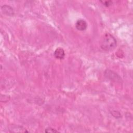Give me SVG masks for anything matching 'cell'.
<instances>
[{
	"label": "cell",
	"instance_id": "6da1fadb",
	"mask_svg": "<svg viewBox=\"0 0 133 133\" xmlns=\"http://www.w3.org/2000/svg\"><path fill=\"white\" fill-rule=\"evenodd\" d=\"M117 41L115 38L110 33H106L100 44L101 48L104 51H110L113 50L116 47Z\"/></svg>",
	"mask_w": 133,
	"mask_h": 133
},
{
	"label": "cell",
	"instance_id": "7a4b0ae2",
	"mask_svg": "<svg viewBox=\"0 0 133 133\" xmlns=\"http://www.w3.org/2000/svg\"><path fill=\"white\" fill-rule=\"evenodd\" d=\"M76 29L79 31H83L86 30L87 28V23L84 19H79L77 20L75 23Z\"/></svg>",
	"mask_w": 133,
	"mask_h": 133
},
{
	"label": "cell",
	"instance_id": "3957f363",
	"mask_svg": "<svg viewBox=\"0 0 133 133\" xmlns=\"http://www.w3.org/2000/svg\"><path fill=\"white\" fill-rule=\"evenodd\" d=\"M54 56L57 59H63L65 56V52L64 49L61 47L57 48L54 51Z\"/></svg>",
	"mask_w": 133,
	"mask_h": 133
},
{
	"label": "cell",
	"instance_id": "277c9868",
	"mask_svg": "<svg viewBox=\"0 0 133 133\" xmlns=\"http://www.w3.org/2000/svg\"><path fill=\"white\" fill-rule=\"evenodd\" d=\"M105 75L110 79L112 80H114L115 81H117L118 80H120L121 78L120 77L115 73L114 72L111 71V70H108L105 71Z\"/></svg>",
	"mask_w": 133,
	"mask_h": 133
},
{
	"label": "cell",
	"instance_id": "5b68a950",
	"mask_svg": "<svg viewBox=\"0 0 133 133\" xmlns=\"http://www.w3.org/2000/svg\"><path fill=\"white\" fill-rule=\"evenodd\" d=\"M2 12L8 16H12L14 14V11L11 7L8 5H3L1 7Z\"/></svg>",
	"mask_w": 133,
	"mask_h": 133
},
{
	"label": "cell",
	"instance_id": "8992f818",
	"mask_svg": "<svg viewBox=\"0 0 133 133\" xmlns=\"http://www.w3.org/2000/svg\"><path fill=\"white\" fill-rule=\"evenodd\" d=\"M45 132H58V131L56 130V129H54V128H50V127H49V128H47L45 130Z\"/></svg>",
	"mask_w": 133,
	"mask_h": 133
},
{
	"label": "cell",
	"instance_id": "52a82bcc",
	"mask_svg": "<svg viewBox=\"0 0 133 133\" xmlns=\"http://www.w3.org/2000/svg\"><path fill=\"white\" fill-rule=\"evenodd\" d=\"M101 3H102V4H103V5L107 6V7H109V6H110L112 4V1H101Z\"/></svg>",
	"mask_w": 133,
	"mask_h": 133
}]
</instances>
